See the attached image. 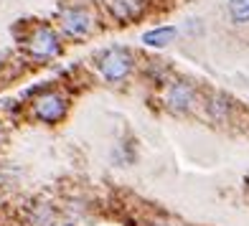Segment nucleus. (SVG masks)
Listing matches in <instances>:
<instances>
[{"label": "nucleus", "mask_w": 249, "mask_h": 226, "mask_svg": "<svg viewBox=\"0 0 249 226\" xmlns=\"http://www.w3.org/2000/svg\"><path fill=\"white\" fill-rule=\"evenodd\" d=\"M97 69L102 74V79L109 84H120L124 82L132 69H135V56L130 49H124V46H112L107 49L105 53H99V59H97Z\"/></svg>", "instance_id": "nucleus-1"}, {"label": "nucleus", "mask_w": 249, "mask_h": 226, "mask_svg": "<svg viewBox=\"0 0 249 226\" xmlns=\"http://www.w3.org/2000/svg\"><path fill=\"white\" fill-rule=\"evenodd\" d=\"M26 49H28V53L33 56V59L49 61V59H53V56L61 53V43H59V36H56L49 26H38L28 36Z\"/></svg>", "instance_id": "nucleus-2"}, {"label": "nucleus", "mask_w": 249, "mask_h": 226, "mask_svg": "<svg viewBox=\"0 0 249 226\" xmlns=\"http://www.w3.org/2000/svg\"><path fill=\"white\" fill-rule=\"evenodd\" d=\"M66 109H69V102H66V97L61 92H43L36 102H33V115L41 122H46V125L61 122Z\"/></svg>", "instance_id": "nucleus-3"}, {"label": "nucleus", "mask_w": 249, "mask_h": 226, "mask_svg": "<svg viewBox=\"0 0 249 226\" xmlns=\"http://www.w3.org/2000/svg\"><path fill=\"white\" fill-rule=\"evenodd\" d=\"M59 26H61V33L66 38L79 41V38H84L92 33V16H89L84 8H66L61 13Z\"/></svg>", "instance_id": "nucleus-4"}, {"label": "nucleus", "mask_w": 249, "mask_h": 226, "mask_svg": "<svg viewBox=\"0 0 249 226\" xmlns=\"http://www.w3.org/2000/svg\"><path fill=\"white\" fill-rule=\"evenodd\" d=\"M196 102V92L188 82H173L165 92V104L173 112H188Z\"/></svg>", "instance_id": "nucleus-5"}, {"label": "nucleus", "mask_w": 249, "mask_h": 226, "mask_svg": "<svg viewBox=\"0 0 249 226\" xmlns=\"http://www.w3.org/2000/svg\"><path fill=\"white\" fill-rule=\"evenodd\" d=\"M145 8H148L145 0H107V10L112 13L115 20H120V23L140 18L145 13Z\"/></svg>", "instance_id": "nucleus-6"}, {"label": "nucleus", "mask_w": 249, "mask_h": 226, "mask_svg": "<svg viewBox=\"0 0 249 226\" xmlns=\"http://www.w3.org/2000/svg\"><path fill=\"white\" fill-rule=\"evenodd\" d=\"M176 33H178L176 26H160V28H153L148 33H142V43L145 46H153V49H163L176 38Z\"/></svg>", "instance_id": "nucleus-7"}, {"label": "nucleus", "mask_w": 249, "mask_h": 226, "mask_svg": "<svg viewBox=\"0 0 249 226\" xmlns=\"http://www.w3.org/2000/svg\"><path fill=\"white\" fill-rule=\"evenodd\" d=\"M226 10H229L231 23L236 26L249 23V0H226Z\"/></svg>", "instance_id": "nucleus-8"}, {"label": "nucleus", "mask_w": 249, "mask_h": 226, "mask_svg": "<svg viewBox=\"0 0 249 226\" xmlns=\"http://www.w3.org/2000/svg\"><path fill=\"white\" fill-rule=\"evenodd\" d=\"M0 142H3V127H0Z\"/></svg>", "instance_id": "nucleus-9"}, {"label": "nucleus", "mask_w": 249, "mask_h": 226, "mask_svg": "<svg viewBox=\"0 0 249 226\" xmlns=\"http://www.w3.org/2000/svg\"><path fill=\"white\" fill-rule=\"evenodd\" d=\"M64 226H71V224H64Z\"/></svg>", "instance_id": "nucleus-10"}]
</instances>
